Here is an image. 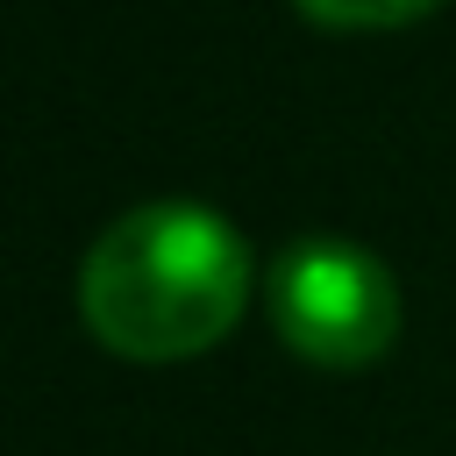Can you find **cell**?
Returning a JSON list of instances; mask_svg holds the SVG:
<instances>
[{
	"label": "cell",
	"mask_w": 456,
	"mask_h": 456,
	"mask_svg": "<svg viewBox=\"0 0 456 456\" xmlns=\"http://www.w3.org/2000/svg\"><path fill=\"white\" fill-rule=\"evenodd\" d=\"M249 306V242L192 200L128 207L78 271L86 328L128 363H178L214 349Z\"/></svg>",
	"instance_id": "1"
},
{
	"label": "cell",
	"mask_w": 456,
	"mask_h": 456,
	"mask_svg": "<svg viewBox=\"0 0 456 456\" xmlns=\"http://www.w3.org/2000/svg\"><path fill=\"white\" fill-rule=\"evenodd\" d=\"M271 328L321 370H363L399 342V278L342 235H306L271 264Z\"/></svg>",
	"instance_id": "2"
},
{
	"label": "cell",
	"mask_w": 456,
	"mask_h": 456,
	"mask_svg": "<svg viewBox=\"0 0 456 456\" xmlns=\"http://www.w3.org/2000/svg\"><path fill=\"white\" fill-rule=\"evenodd\" d=\"M314 28H349V36H378V28H406L420 14H435L442 0H292Z\"/></svg>",
	"instance_id": "3"
}]
</instances>
